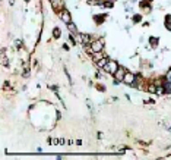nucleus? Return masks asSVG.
<instances>
[{"label":"nucleus","instance_id":"1","mask_svg":"<svg viewBox=\"0 0 171 160\" xmlns=\"http://www.w3.org/2000/svg\"><path fill=\"white\" fill-rule=\"evenodd\" d=\"M86 49H88L89 54L94 51H104V41L101 38H95V40H92L89 46H86Z\"/></svg>","mask_w":171,"mask_h":160},{"label":"nucleus","instance_id":"2","mask_svg":"<svg viewBox=\"0 0 171 160\" xmlns=\"http://www.w3.org/2000/svg\"><path fill=\"white\" fill-rule=\"evenodd\" d=\"M126 69L123 66H119V69L116 71V74H114V85H119L123 82V79H124V75H126Z\"/></svg>","mask_w":171,"mask_h":160},{"label":"nucleus","instance_id":"3","mask_svg":"<svg viewBox=\"0 0 171 160\" xmlns=\"http://www.w3.org/2000/svg\"><path fill=\"white\" fill-rule=\"evenodd\" d=\"M119 66H120V65H119V62H116V60L110 59V62L107 63V66L104 68L102 71H104V72H107V74H111V75H114V74H116V71L119 69Z\"/></svg>","mask_w":171,"mask_h":160},{"label":"nucleus","instance_id":"4","mask_svg":"<svg viewBox=\"0 0 171 160\" xmlns=\"http://www.w3.org/2000/svg\"><path fill=\"white\" fill-rule=\"evenodd\" d=\"M57 15H59V18H60V19H62L63 22H65L66 25L72 22V15H70V12H69L67 9H63V10L57 12Z\"/></svg>","mask_w":171,"mask_h":160},{"label":"nucleus","instance_id":"5","mask_svg":"<svg viewBox=\"0 0 171 160\" xmlns=\"http://www.w3.org/2000/svg\"><path fill=\"white\" fill-rule=\"evenodd\" d=\"M136 79H138V76L135 75V74H132V72H126V75H124V79H123V82L127 85H133L136 82Z\"/></svg>","mask_w":171,"mask_h":160},{"label":"nucleus","instance_id":"6","mask_svg":"<svg viewBox=\"0 0 171 160\" xmlns=\"http://www.w3.org/2000/svg\"><path fill=\"white\" fill-rule=\"evenodd\" d=\"M50 3L56 12H60L65 9V0H50Z\"/></svg>","mask_w":171,"mask_h":160},{"label":"nucleus","instance_id":"7","mask_svg":"<svg viewBox=\"0 0 171 160\" xmlns=\"http://www.w3.org/2000/svg\"><path fill=\"white\" fill-rule=\"evenodd\" d=\"M91 57H92V62L95 63L98 60H101L102 57H106V53L104 51H94V53H91Z\"/></svg>","mask_w":171,"mask_h":160},{"label":"nucleus","instance_id":"8","mask_svg":"<svg viewBox=\"0 0 171 160\" xmlns=\"http://www.w3.org/2000/svg\"><path fill=\"white\" fill-rule=\"evenodd\" d=\"M110 62V57H102L101 60H98V62H95V66L98 68V69H104V68L107 66V63Z\"/></svg>","mask_w":171,"mask_h":160},{"label":"nucleus","instance_id":"9","mask_svg":"<svg viewBox=\"0 0 171 160\" xmlns=\"http://www.w3.org/2000/svg\"><path fill=\"white\" fill-rule=\"evenodd\" d=\"M67 30H69L70 33L73 34V35H78V34H79V31H78V28H76V25H75L73 22H70V24H67Z\"/></svg>","mask_w":171,"mask_h":160},{"label":"nucleus","instance_id":"10","mask_svg":"<svg viewBox=\"0 0 171 160\" xmlns=\"http://www.w3.org/2000/svg\"><path fill=\"white\" fill-rule=\"evenodd\" d=\"M165 26H167L168 31H171V15H167V16H165Z\"/></svg>","mask_w":171,"mask_h":160},{"label":"nucleus","instance_id":"11","mask_svg":"<svg viewBox=\"0 0 171 160\" xmlns=\"http://www.w3.org/2000/svg\"><path fill=\"white\" fill-rule=\"evenodd\" d=\"M62 35V31H60V28L59 26H56L54 30H53V38H59Z\"/></svg>","mask_w":171,"mask_h":160},{"label":"nucleus","instance_id":"12","mask_svg":"<svg viewBox=\"0 0 171 160\" xmlns=\"http://www.w3.org/2000/svg\"><path fill=\"white\" fill-rule=\"evenodd\" d=\"M146 90L149 91V93L156 94V85H155V84H149V85L146 87Z\"/></svg>","mask_w":171,"mask_h":160},{"label":"nucleus","instance_id":"13","mask_svg":"<svg viewBox=\"0 0 171 160\" xmlns=\"http://www.w3.org/2000/svg\"><path fill=\"white\" fill-rule=\"evenodd\" d=\"M9 62H8V57H6V54H5V50H2V65L3 66H6Z\"/></svg>","mask_w":171,"mask_h":160},{"label":"nucleus","instance_id":"14","mask_svg":"<svg viewBox=\"0 0 171 160\" xmlns=\"http://www.w3.org/2000/svg\"><path fill=\"white\" fill-rule=\"evenodd\" d=\"M158 41H159L158 37H151V40H149V43H151L152 47H156V46H158Z\"/></svg>","mask_w":171,"mask_h":160},{"label":"nucleus","instance_id":"15","mask_svg":"<svg viewBox=\"0 0 171 160\" xmlns=\"http://www.w3.org/2000/svg\"><path fill=\"white\" fill-rule=\"evenodd\" d=\"M164 79L168 81V82H171V68L167 71V74H165V76H164Z\"/></svg>","mask_w":171,"mask_h":160},{"label":"nucleus","instance_id":"16","mask_svg":"<svg viewBox=\"0 0 171 160\" xmlns=\"http://www.w3.org/2000/svg\"><path fill=\"white\" fill-rule=\"evenodd\" d=\"M140 21H142V15H135V16H133V22H135V24H138Z\"/></svg>","mask_w":171,"mask_h":160},{"label":"nucleus","instance_id":"17","mask_svg":"<svg viewBox=\"0 0 171 160\" xmlns=\"http://www.w3.org/2000/svg\"><path fill=\"white\" fill-rule=\"evenodd\" d=\"M15 44H16V47L19 49V47L22 46V41H21V40H16V41H15Z\"/></svg>","mask_w":171,"mask_h":160},{"label":"nucleus","instance_id":"18","mask_svg":"<svg viewBox=\"0 0 171 160\" xmlns=\"http://www.w3.org/2000/svg\"><path fill=\"white\" fill-rule=\"evenodd\" d=\"M50 88H51V90H54V91H59V87H56V85H51Z\"/></svg>","mask_w":171,"mask_h":160},{"label":"nucleus","instance_id":"19","mask_svg":"<svg viewBox=\"0 0 171 160\" xmlns=\"http://www.w3.org/2000/svg\"><path fill=\"white\" fill-rule=\"evenodd\" d=\"M13 2H15V0H9V3H10V6H13V5H15Z\"/></svg>","mask_w":171,"mask_h":160},{"label":"nucleus","instance_id":"20","mask_svg":"<svg viewBox=\"0 0 171 160\" xmlns=\"http://www.w3.org/2000/svg\"><path fill=\"white\" fill-rule=\"evenodd\" d=\"M107 2H111V3H116L117 0H107Z\"/></svg>","mask_w":171,"mask_h":160},{"label":"nucleus","instance_id":"21","mask_svg":"<svg viewBox=\"0 0 171 160\" xmlns=\"http://www.w3.org/2000/svg\"><path fill=\"white\" fill-rule=\"evenodd\" d=\"M168 132H171V127H170V128H168Z\"/></svg>","mask_w":171,"mask_h":160}]
</instances>
